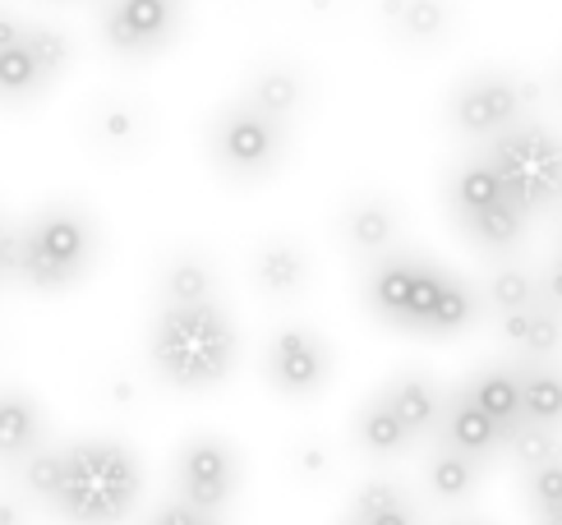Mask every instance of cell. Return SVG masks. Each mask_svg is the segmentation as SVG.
<instances>
[{
	"instance_id": "cell-1",
	"label": "cell",
	"mask_w": 562,
	"mask_h": 525,
	"mask_svg": "<svg viewBox=\"0 0 562 525\" xmlns=\"http://www.w3.org/2000/svg\"><path fill=\"white\" fill-rule=\"evenodd\" d=\"M364 309L392 332L442 342L475 327L484 314V300L448 262H434L411 249H392L364 262Z\"/></svg>"
},
{
	"instance_id": "cell-2",
	"label": "cell",
	"mask_w": 562,
	"mask_h": 525,
	"mask_svg": "<svg viewBox=\"0 0 562 525\" xmlns=\"http://www.w3.org/2000/svg\"><path fill=\"white\" fill-rule=\"evenodd\" d=\"M148 365L161 383L180 392L222 388L240 365V332L226 304H157L148 323Z\"/></svg>"
},
{
	"instance_id": "cell-3",
	"label": "cell",
	"mask_w": 562,
	"mask_h": 525,
	"mask_svg": "<svg viewBox=\"0 0 562 525\" xmlns=\"http://www.w3.org/2000/svg\"><path fill=\"white\" fill-rule=\"evenodd\" d=\"M144 498V466L121 438H75L65 443L60 484L46 512L65 525H125Z\"/></svg>"
},
{
	"instance_id": "cell-4",
	"label": "cell",
	"mask_w": 562,
	"mask_h": 525,
	"mask_svg": "<svg viewBox=\"0 0 562 525\" xmlns=\"http://www.w3.org/2000/svg\"><path fill=\"white\" fill-rule=\"evenodd\" d=\"M98 258H102L98 217L79 199H52L19 226L14 281L33 295H65L92 277Z\"/></svg>"
},
{
	"instance_id": "cell-5",
	"label": "cell",
	"mask_w": 562,
	"mask_h": 525,
	"mask_svg": "<svg viewBox=\"0 0 562 525\" xmlns=\"http://www.w3.org/2000/svg\"><path fill=\"white\" fill-rule=\"evenodd\" d=\"M203 157L231 185H263L291 161V125L231 98L203 121Z\"/></svg>"
},
{
	"instance_id": "cell-6",
	"label": "cell",
	"mask_w": 562,
	"mask_h": 525,
	"mask_svg": "<svg viewBox=\"0 0 562 525\" xmlns=\"http://www.w3.org/2000/svg\"><path fill=\"white\" fill-rule=\"evenodd\" d=\"M442 199H448V217L465 245H475L484 254H512L526 241L530 212L512 199V189L498 180L484 153L452 166Z\"/></svg>"
},
{
	"instance_id": "cell-7",
	"label": "cell",
	"mask_w": 562,
	"mask_h": 525,
	"mask_svg": "<svg viewBox=\"0 0 562 525\" xmlns=\"http://www.w3.org/2000/svg\"><path fill=\"white\" fill-rule=\"evenodd\" d=\"M69 65H75V37L46 19L14 14L0 0V107H37Z\"/></svg>"
},
{
	"instance_id": "cell-8",
	"label": "cell",
	"mask_w": 562,
	"mask_h": 525,
	"mask_svg": "<svg viewBox=\"0 0 562 525\" xmlns=\"http://www.w3.org/2000/svg\"><path fill=\"white\" fill-rule=\"evenodd\" d=\"M484 157L530 217H540V212L562 203V134L558 130H549V125L526 115L521 125H512L498 138H488Z\"/></svg>"
},
{
	"instance_id": "cell-9",
	"label": "cell",
	"mask_w": 562,
	"mask_h": 525,
	"mask_svg": "<svg viewBox=\"0 0 562 525\" xmlns=\"http://www.w3.org/2000/svg\"><path fill=\"white\" fill-rule=\"evenodd\" d=\"M540 102V88H535L517 69H471L461 75L442 102V121H448L452 134L471 138V143H488L503 130L521 125L530 107Z\"/></svg>"
},
{
	"instance_id": "cell-10",
	"label": "cell",
	"mask_w": 562,
	"mask_h": 525,
	"mask_svg": "<svg viewBox=\"0 0 562 525\" xmlns=\"http://www.w3.org/2000/svg\"><path fill=\"white\" fill-rule=\"evenodd\" d=\"M245 480V461L231 438L217 434H194L176 447V461H171V489L180 503H190L199 512H213L222 516L240 493Z\"/></svg>"
},
{
	"instance_id": "cell-11",
	"label": "cell",
	"mask_w": 562,
	"mask_h": 525,
	"mask_svg": "<svg viewBox=\"0 0 562 525\" xmlns=\"http://www.w3.org/2000/svg\"><path fill=\"white\" fill-rule=\"evenodd\" d=\"M184 33V0H102L98 37L115 60H153Z\"/></svg>"
},
{
	"instance_id": "cell-12",
	"label": "cell",
	"mask_w": 562,
	"mask_h": 525,
	"mask_svg": "<svg viewBox=\"0 0 562 525\" xmlns=\"http://www.w3.org/2000/svg\"><path fill=\"white\" fill-rule=\"evenodd\" d=\"M263 378L277 396L310 401L333 383V346H327L314 327L281 323L263 346Z\"/></svg>"
},
{
	"instance_id": "cell-13",
	"label": "cell",
	"mask_w": 562,
	"mask_h": 525,
	"mask_svg": "<svg viewBox=\"0 0 562 525\" xmlns=\"http://www.w3.org/2000/svg\"><path fill=\"white\" fill-rule=\"evenodd\" d=\"M153 111L138 98H125V92L98 98L83 111V138L102 161H138L153 148Z\"/></svg>"
},
{
	"instance_id": "cell-14",
	"label": "cell",
	"mask_w": 562,
	"mask_h": 525,
	"mask_svg": "<svg viewBox=\"0 0 562 525\" xmlns=\"http://www.w3.org/2000/svg\"><path fill=\"white\" fill-rule=\"evenodd\" d=\"M402 241V208H396L387 194H373V189H360L350 194L337 212V245L356 258V262H373L396 249Z\"/></svg>"
},
{
	"instance_id": "cell-15",
	"label": "cell",
	"mask_w": 562,
	"mask_h": 525,
	"mask_svg": "<svg viewBox=\"0 0 562 525\" xmlns=\"http://www.w3.org/2000/svg\"><path fill=\"white\" fill-rule=\"evenodd\" d=\"M379 23L402 52H438L457 33V5L452 0H379Z\"/></svg>"
},
{
	"instance_id": "cell-16",
	"label": "cell",
	"mask_w": 562,
	"mask_h": 525,
	"mask_svg": "<svg viewBox=\"0 0 562 525\" xmlns=\"http://www.w3.org/2000/svg\"><path fill=\"white\" fill-rule=\"evenodd\" d=\"M249 281L254 291L272 304H295L314 281V262L295 241H263L259 249L249 254Z\"/></svg>"
},
{
	"instance_id": "cell-17",
	"label": "cell",
	"mask_w": 562,
	"mask_h": 525,
	"mask_svg": "<svg viewBox=\"0 0 562 525\" xmlns=\"http://www.w3.org/2000/svg\"><path fill=\"white\" fill-rule=\"evenodd\" d=\"M240 98L268 115H277V121L295 125L304 115V107H310V79H304V69L291 60H259L245 75Z\"/></svg>"
},
{
	"instance_id": "cell-18",
	"label": "cell",
	"mask_w": 562,
	"mask_h": 525,
	"mask_svg": "<svg viewBox=\"0 0 562 525\" xmlns=\"http://www.w3.org/2000/svg\"><path fill=\"white\" fill-rule=\"evenodd\" d=\"M379 396L392 405L402 424L415 434V443L438 438V424H442V405H448V392H442L429 373L406 369V373H392L387 383L379 388Z\"/></svg>"
},
{
	"instance_id": "cell-19",
	"label": "cell",
	"mask_w": 562,
	"mask_h": 525,
	"mask_svg": "<svg viewBox=\"0 0 562 525\" xmlns=\"http://www.w3.org/2000/svg\"><path fill=\"white\" fill-rule=\"evenodd\" d=\"M42 443H52V420H46L42 401L23 388H0V466L23 461Z\"/></svg>"
},
{
	"instance_id": "cell-20",
	"label": "cell",
	"mask_w": 562,
	"mask_h": 525,
	"mask_svg": "<svg viewBox=\"0 0 562 525\" xmlns=\"http://www.w3.org/2000/svg\"><path fill=\"white\" fill-rule=\"evenodd\" d=\"M494 319H498V337L517 360H558L562 355V314H553L544 300L507 309V314Z\"/></svg>"
},
{
	"instance_id": "cell-21",
	"label": "cell",
	"mask_w": 562,
	"mask_h": 525,
	"mask_svg": "<svg viewBox=\"0 0 562 525\" xmlns=\"http://www.w3.org/2000/svg\"><path fill=\"white\" fill-rule=\"evenodd\" d=\"M438 443H448V447L465 451V457H480V461H488V457H494V451H503L507 434H503V428H498L494 420H488V415L480 411V401H475L471 392L457 388V392H448V405H442Z\"/></svg>"
},
{
	"instance_id": "cell-22",
	"label": "cell",
	"mask_w": 562,
	"mask_h": 525,
	"mask_svg": "<svg viewBox=\"0 0 562 525\" xmlns=\"http://www.w3.org/2000/svg\"><path fill=\"white\" fill-rule=\"evenodd\" d=\"M222 295V277L213 268V258L199 249H176L171 258H161L157 268V304H203Z\"/></svg>"
},
{
	"instance_id": "cell-23",
	"label": "cell",
	"mask_w": 562,
	"mask_h": 525,
	"mask_svg": "<svg viewBox=\"0 0 562 525\" xmlns=\"http://www.w3.org/2000/svg\"><path fill=\"white\" fill-rule=\"evenodd\" d=\"M350 443L373 461H396V457H406L411 447H419L415 434L402 424V415H396L379 392H373L369 401H360L356 420H350Z\"/></svg>"
},
{
	"instance_id": "cell-24",
	"label": "cell",
	"mask_w": 562,
	"mask_h": 525,
	"mask_svg": "<svg viewBox=\"0 0 562 525\" xmlns=\"http://www.w3.org/2000/svg\"><path fill=\"white\" fill-rule=\"evenodd\" d=\"M461 388L480 401V411L494 420L503 434H512V428L526 420V411H521V373H517V365H488V369H480V373L465 378Z\"/></svg>"
},
{
	"instance_id": "cell-25",
	"label": "cell",
	"mask_w": 562,
	"mask_h": 525,
	"mask_svg": "<svg viewBox=\"0 0 562 525\" xmlns=\"http://www.w3.org/2000/svg\"><path fill=\"white\" fill-rule=\"evenodd\" d=\"M480 474H484V461L465 457V451H457L448 443H438L425 457V489L438 503H465V498L480 489Z\"/></svg>"
},
{
	"instance_id": "cell-26",
	"label": "cell",
	"mask_w": 562,
	"mask_h": 525,
	"mask_svg": "<svg viewBox=\"0 0 562 525\" xmlns=\"http://www.w3.org/2000/svg\"><path fill=\"white\" fill-rule=\"evenodd\" d=\"M517 373H521L526 420L562 434V365L558 360H517Z\"/></svg>"
},
{
	"instance_id": "cell-27",
	"label": "cell",
	"mask_w": 562,
	"mask_h": 525,
	"mask_svg": "<svg viewBox=\"0 0 562 525\" xmlns=\"http://www.w3.org/2000/svg\"><path fill=\"white\" fill-rule=\"evenodd\" d=\"M350 525H419V512L396 480H369L350 498Z\"/></svg>"
},
{
	"instance_id": "cell-28",
	"label": "cell",
	"mask_w": 562,
	"mask_h": 525,
	"mask_svg": "<svg viewBox=\"0 0 562 525\" xmlns=\"http://www.w3.org/2000/svg\"><path fill=\"white\" fill-rule=\"evenodd\" d=\"M480 300L488 314H507V309L535 304L540 300V277L521 268V262H498V268H488L484 286H480Z\"/></svg>"
},
{
	"instance_id": "cell-29",
	"label": "cell",
	"mask_w": 562,
	"mask_h": 525,
	"mask_svg": "<svg viewBox=\"0 0 562 525\" xmlns=\"http://www.w3.org/2000/svg\"><path fill=\"white\" fill-rule=\"evenodd\" d=\"M60 457H65V447L42 443V447L29 451L23 461H14L10 474H14L19 498H29V503H37V507L52 503V493H56V484H60Z\"/></svg>"
},
{
	"instance_id": "cell-30",
	"label": "cell",
	"mask_w": 562,
	"mask_h": 525,
	"mask_svg": "<svg viewBox=\"0 0 562 525\" xmlns=\"http://www.w3.org/2000/svg\"><path fill=\"white\" fill-rule=\"evenodd\" d=\"M503 451H507V457L517 461L521 470H535V466H549V461L562 457V434H558V428H544V424L521 420V424L507 434Z\"/></svg>"
},
{
	"instance_id": "cell-31",
	"label": "cell",
	"mask_w": 562,
	"mask_h": 525,
	"mask_svg": "<svg viewBox=\"0 0 562 525\" xmlns=\"http://www.w3.org/2000/svg\"><path fill=\"white\" fill-rule=\"evenodd\" d=\"M291 470L300 474L304 484H318V480L333 474V451H327L318 438H304V443L291 447Z\"/></svg>"
},
{
	"instance_id": "cell-32",
	"label": "cell",
	"mask_w": 562,
	"mask_h": 525,
	"mask_svg": "<svg viewBox=\"0 0 562 525\" xmlns=\"http://www.w3.org/2000/svg\"><path fill=\"white\" fill-rule=\"evenodd\" d=\"M144 525H222V516L199 512V507H190V503H180V498H171V503H167V507H157Z\"/></svg>"
},
{
	"instance_id": "cell-33",
	"label": "cell",
	"mask_w": 562,
	"mask_h": 525,
	"mask_svg": "<svg viewBox=\"0 0 562 525\" xmlns=\"http://www.w3.org/2000/svg\"><path fill=\"white\" fill-rule=\"evenodd\" d=\"M540 300L553 309V314H562V245L549 254L544 272H540Z\"/></svg>"
},
{
	"instance_id": "cell-34",
	"label": "cell",
	"mask_w": 562,
	"mask_h": 525,
	"mask_svg": "<svg viewBox=\"0 0 562 525\" xmlns=\"http://www.w3.org/2000/svg\"><path fill=\"white\" fill-rule=\"evenodd\" d=\"M19 272V226L0 217V286H10Z\"/></svg>"
},
{
	"instance_id": "cell-35",
	"label": "cell",
	"mask_w": 562,
	"mask_h": 525,
	"mask_svg": "<svg viewBox=\"0 0 562 525\" xmlns=\"http://www.w3.org/2000/svg\"><path fill=\"white\" fill-rule=\"evenodd\" d=\"M0 525H29V512H23L14 498H0Z\"/></svg>"
},
{
	"instance_id": "cell-36",
	"label": "cell",
	"mask_w": 562,
	"mask_h": 525,
	"mask_svg": "<svg viewBox=\"0 0 562 525\" xmlns=\"http://www.w3.org/2000/svg\"><path fill=\"white\" fill-rule=\"evenodd\" d=\"M535 521H540V525H562V498H558V503L553 507H544L540 516H535Z\"/></svg>"
},
{
	"instance_id": "cell-37",
	"label": "cell",
	"mask_w": 562,
	"mask_h": 525,
	"mask_svg": "<svg viewBox=\"0 0 562 525\" xmlns=\"http://www.w3.org/2000/svg\"><path fill=\"white\" fill-rule=\"evenodd\" d=\"M553 92H558V102H562V69H558V75H553Z\"/></svg>"
},
{
	"instance_id": "cell-38",
	"label": "cell",
	"mask_w": 562,
	"mask_h": 525,
	"mask_svg": "<svg viewBox=\"0 0 562 525\" xmlns=\"http://www.w3.org/2000/svg\"><path fill=\"white\" fill-rule=\"evenodd\" d=\"M558 245H562V203H558Z\"/></svg>"
},
{
	"instance_id": "cell-39",
	"label": "cell",
	"mask_w": 562,
	"mask_h": 525,
	"mask_svg": "<svg viewBox=\"0 0 562 525\" xmlns=\"http://www.w3.org/2000/svg\"><path fill=\"white\" fill-rule=\"evenodd\" d=\"M448 525H488V521H448Z\"/></svg>"
},
{
	"instance_id": "cell-40",
	"label": "cell",
	"mask_w": 562,
	"mask_h": 525,
	"mask_svg": "<svg viewBox=\"0 0 562 525\" xmlns=\"http://www.w3.org/2000/svg\"><path fill=\"white\" fill-rule=\"evenodd\" d=\"M346 525H350V521H346Z\"/></svg>"
}]
</instances>
